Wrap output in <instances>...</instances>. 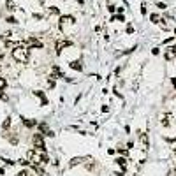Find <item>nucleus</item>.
I'll use <instances>...</instances> for the list:
<instances>
[{
    "label": "nucleus",
    "instance_id": "obj_12",
    "mask_svg": "<svg viewBox=\"0 0 176 176\" xmlns=\"http://www.w3.org/2000/svg\"><path fill=\"white\" fill-rule=\"evenodd\" d=\"M69 67H71V69H74V71H79V72L83 71V65H81V62H79V60L71 62V63H69Z\"/></svg>",
    "mask_w": 176,
    "mask_h": 176
},
{
    "label": "nucleus",
    "instance_id": "obj_26",
    "mask_svg": "<svg viewBox=\"0 0 176 176\" xmlns=\"http://www.w3.org/2000/svg\"><path fill=\"white\" fill-rule=\"evenodd\" d=\"M171 83H173V86L176 88V78H171Z\"/></svg>",
    "mask_w": 176,
    "mask_h": 176
},
{
    "label": "nucleus",
    "instance_id": "obj_30",
    "mask_svg": "<svg viewBox=\"0 0 176 176\" xmlns=\"http://www.w3.org/2000/svg\"><path fill=\"white\" fill-rule=\"evenodd\" d=\"M175 34H176V30H175Z\"/></svg>",
    "mask_w": 176,
    "mask_h": 176
},
{
    "label": "nucleus",
    "instance_id": "obj_14",
    "mask_svg": "<svg viewBox=\"0 0 176 176\" xmlns=\"http://www.w3.org/2000/svg\"><path fill=\"white\" fill-rule=\"evenodd\" d=\"M83 160H86V158H85V157H76V158H72V160L69 162V166H71V167H74V166H78V164H81Z\"/></svg>",
    "mask_w": 176,
    "mask_h": 176
},
{
    "label": "nucleus",
    "instance_id": "obj_23",
    "mask_svg": "<svg viewBox=\"0 0 176 176\" xmlns=\"http://www.w3.org/2000/svg\"><path fill=\"white\" fill-rule=\"evenodd\" d=\"M141 14H146V5H144V4L141 5Z\"/></svg>",
    "mask_w": 176,
    "mask_h": 176
},
{
    "label": "nucleus",
    "instance_id": "obj_4",
    "mask_svg": "<svg viewBox=\"0 0 176 176\" xmlns=\"http://www.w3.org/2000/svg\"><path fill=\"white\" fill-rule=\"evenodd\" d=\"M173 120H175V116H173L171 113H164V115L160 116V125L167 129V127H171V125H173Z\"/></svg>",
    "mask_w": 176,
    "mask_h": 176
},
{
    "label": "nucleus",
    "instance_id": "obj_11",
    "mask_svg": "<svg viewBox=\"0 0 176 176\" xmlns=\"http://www.w3.org/2000/svg\"><path fill=\"white\" fill-rule=\"evenodd\" d=\"M166 60H175L176 58V46H171V48H167V51H166Z\"/></svg>",
    "mask_w": 176,
    "mask_h": 176
},
{
    "label": "nucleus",
    "instance_id": "obj_27",
    "mask_svg": "<svg viewBox=\"0 0 176 176\" xmlns=\"http://www.w3.org/2000/svg\"><path fill=\"white\" fill-rule=\"evenodd\" d=\"M78 2H79V5H83V2H85V0H78Z\"/></svg>",
    "mask_w": 176,
    "mask_h": 176
},
{
    "label": "nucleus",
    "instance_id": "obj_3",
    "mask_svg": "<svg viewBox=\"0 0 176 176\" xmlns=\"http://www.w3.org/2000/svg\"><path fill=\"white\" fill-rule=\"evenodd\" d=\"M32 144H34V148H35V150H44V152H46V141H44V134H41V132L34 134V136H32Z\"/></svg>",
    "mask_w": 176,
    "mask_h": 176
},
{
    "label": "nucleus",
    "instance_id": "obj_2",
    "mask_svg": "<svg viewBox=\"0 0 176 176\" xmlns=\"http://www.w3.org/2000/svg\"><path fill=\"white\" fill-rule=\"evenodd\" d=\"M11 55H13V58L16 60L18 63H28V60H30L28 48H25V46H16Z\"/></svg>",
    "mask_w": 176,
    "mask_h": 176
},
{
    "label": "nucleus",
    "instance_id": "obj_6",
    "mask_svg": "<svg viewBox=\"0 0 176 176\" xmlns=\"http://www.w3.org/2000/svg\"><path fill=\"white\" fill-rule=\"evenodd\" d=\"M72 42L71 41H57V44H55V49H57V55H60L62 51H63V48H69Z\"/></svg>",
    "mask_w": 176,
    "mask_h": 176
},
{
    "label": "nucleus",
    "instance_id": "obj_22",
    "mask_svg": "<svg viewBox=\"0 0 176 176\" xmlns=\"http://www.w3.org/2000/svg\"><path fill=\"white\" fill-rule=\"evenodd\" d=\"M108 11H109V13H115V11H116V7H115L113 4H109V5H108Z\"/></svg>",
    "mask_w": 176,
    "mask_h": 176
},
{
    "label": "nucleus",
    "instance_id": "obj_18",
    "mask_svg": "<svg viewBox=\"0 0 176 176\" xmlns=\"http://www.w3.org/2000/svg\"><path fill=\"white\" fill-rule=\"evenodd\" d=\"M111 21H125V18H123L122 14H116V16H113V18H111Z\"/></svg>",
    "mask_w": 176,
    "mask_h": 176
},
{
    "label": "nucleus",
    "instance_id": "obj_15",
    "mask_svg": "<svg viewBox=\"0 0 176 176\" xmlns=\"http://www.w3.org/2000/svg\"><path fill=\"white\" fill-rule=\"evenodd\" d=\"M5 5H7V9H9V11H14V9H16L14 0H7V2H5Z\"/></svg>",
    "mask_w": 176,
    "mask_h": 176
},
{
    "label": "nucleus",
    "instance_id": "obj_20",
    "mask_svg": "<svg viewBox=\"0 0 176 176\" xmlns=\"http://www.w3.org/2000/svg\"><path fill=\"white\" fill-rule=\"evenodd\" d=\"M7 23H11V25H14V23H16V18H14V16H9V18H7Z\"/></svg>",
    "mask_w": 176,
    "mask_h": 176
},
{
    "label": "nucleus",
    "instance_id": "obj_7",
    "mask_svg": "<svg viewBox=\"0 0 176 176\" xmlns=\"http://www.w3.org/2000/svg\"><path fill=\"white\" fill-rule=\"evenodd\" d=\"M139 141H141V148H143V152H146V150L150 148V139H148V134L141 132V136H139Z\"/></svg>",
    "mask_w": 176,
    "mask_h": 176
},
{
    "label": "nucleus",
    "instance_id": "obj_29",
    "mask_svg": "<svg viewBox=\"0 0 176 176\" xmlns=\"http://www.w3.org/2000/svg\"><path fill=\"white\" fill-rule=\"evenodd\" d=\"M39 2H44V0H39Z\"/></svg>",
    "mask_w": 176,
    "mask_h": 176
},
{
    "label": "nucleus",
    "instance_id": "obj_19",
    "mask_svg": "<svg viewBox=\"0 0 176 176\" xmlns=\"http://www.w3.org/2000/svg\"><path fill=\"white\" fill-rule=\"evenodd\" d=\"M0 100H4V102H7V100H9V97H7V95H5L4 92H0Z\"/></svg>",
    "mask_w": 176,
    "mask_h": 176
},
{
    "label": "nucleus",
    "instance_id": "obj_24",
    "mask_svg": "<svg viewBox=\"0 0 176 176\" xmlns=\"http://www.w3.org/2000/svg\"><path fill=\"white\" fill-rule=\"evenodd\" d=\"M152 53H153V55H158V53H160V49H158V48H153V49H152Z\"/></svg>",
    "mask_w": 176,
    "mask_h": 176
},
{
    "label": "nucleus",
    "instance_id": "obj_13",
    "mask_svg": "<svg viewBox=\"0 0 176 176\" xmlns=\"http://www.w3.org/2000/svg\"><path fill=\"white\" fill-rule=\"evenodd\" d=\"M11 123H13V118L7 116L4 120V123H2V130H9V129H11Z\"/></svg>",
    "mask_w": 176,
    "mask_h": 176
},
{
    "label": "nucleus",
    "instance_id": "obj_28",
    "mask_svg": "<svg viewBox=\"0 0 176 176\" xmlns=\"http://www.w3.org/2000/svg\"><path fill=\"white\" fill-rule=\"evenodd\" d=\"M175 155H176V146H175Z\"/></svg>",
    "mask_w": 176,
    "mask_h": 176
},
{
    "label": "nucleus",
    "instance_id": "obj_21",
    "mask_svg": "<svg viewBox=\"0 0 176 176\" xmlns=\"http://www.w3.org/2000/svg\"><path fill=\"white\" fill-rule=\"evenodd\" d=\"M157 7H158V9H166V7H167V5H166V4H164V2H157Z\"/></svg>",
    "mask_w": 176,
    "mask_h": 176
},
{
    "label": "nucleus",
    "instance_id": "obj_10",
    "mask_svg": "<svg viewBox=\"0 0 176 176\" xmlns=\"http://www.w3.org/2000/svg\"><path fill=\"white\" fill-rule=\"evenodd\" d=\"M21 120H23V125H25V127H28V129L37 127V120H34V118H21Z\"/></svg>",
    "mask_w": 176,
    "mask_h": 176
},
{
    "label": "nucleus",
    "instance_id": "obj_16",
    "mask_svg": "<svg viewBox=\"0 0 176 176\" xmlns=\"http://www.w3.org/2000/svg\"><path fill=\"white\" fill-rule=\"evenodd\" d=\"M5 86H7V79H5V78H2V76H0V92H2V90H4Z\"/></svg>",
    "mask_w": 176,
    "mask_h": 176
},
{
    "label": "nucleus",
    "instance_id": "obj_8",
    "mask_svg": "<svg viewBox=\"0 0 176 176\" xmlns=\"http://www.w3.org/2000/svg\"><path fill=\"white\" fill-rule=\"evenodd\" d=\"M34 95H37L41 99V106H48L49 102H48V97L44 95V92L42 90H34Z\"/></svg>",
    "mask_w": 176,
    "mask_h": 176
},
{
    "label": "nucleus",
    "instance_id": "obj_17",
    "mask_svg": "<svg viewBox=\"0 0 176 176\" xmlns=\"http://www.w3.org/2000/svg\"><path fill=\"white\" fill-rule=\"evenodd\" d=\"M150 20H152V23H158V21H160V16H158V14H152Z\"/></svg>",
    "mask_w": 176,
    "mask_h": 176
},
{
    "label": "nucleus",
    "instance_id": "obj_9",
    "mask_svg": "<svg viewBox=\"0 0 176 176\" xmlns=\"http://www.w3.org/2000/svg\"><path fill=\"white\" fill-rule=\"evenodd\" d=\"M115 162H116L118 167L122 169V173H125V171H127V158H125V157H118Z\"/></svg>",
    "mask_w": 176,
    "mask_h": 176
},
{
    "label": "nucleus",
    "instance_id": "obj_1",
    "mask_svg": "<svg viewBox=\"0 0 176 176\" xmlns=\"http://www.w3.org/2000/svg\"><path fill=\"white\" fill-rule=\"evenodd\" d=\"M27 158L30 160V164L34 167H39V166H44V164L49 162V157L46 155V152L44 150H35V148L27 152Z\"/></svg>",
    "mask_w": 176,
    "mask_h": 176
},
{
    "label": "nucleus",
    "instance_id": "obj_25",
    "mask_svg": "<svg viewBox=\"0 0 176 176\" xmlns=\"http://www.w3.org/2000/svg\"><path fill=\"white\" fill-rule=\"evenodd\" d=\"M132 32H134V28H132V27L129 25V27H127V34H132Z\"/></svg>",
    "mask_w": 176,
    "mask_h": 176
},
{
    "label": "nucleus",
    "instance_id": "obj_5",
    "mask_svg": "<svg viewBox=\"0 0 176 176\" xmlns=\"http://www.w3.org/2000/svg\"><path fill=\"white\" fill-rule=\"evenodd\" d=\"M74 21H76V20H74L72 16H62V18H60V23H58V28L63 32V30H65V27H67V25H72Z\"/></svg>",
    "mask_w": 176,
    "mask_h": 176
}]
</instances>
